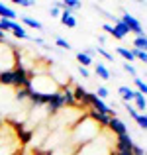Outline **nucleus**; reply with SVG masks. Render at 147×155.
Wrapping results in <instances>:
<instances>
[{"label": "nucleus", "instance_id": "nucleus-20", "mask_svg": "<svg viewBox=\"0 0 147 155\" xmlns=\"http://www.w3.org/2000/svg\"><path fill=\"white\" fill-rule=\"evenodd\" d=\"M55 45L61 47V49H65V51H71V49H73V45H71V43H69L65 38H55Z\"/></svg>", "mask_w": 147, "mask_h": 155}, {"label": "nucleus", "instance_id": "nucleus-9", "mask_svg": "<svg viewBox=\"0 0 147 155\" xmlns=\"http://www.w3.org/2000/svg\"><path fill=\"white\" fill-rule=\"evenodd\" d=\"M0 84H4V87H14V71H12V69L0 71Z\"/></svg>", "mask_w": 147, "mask_h": 155}, {"label": "nucleus", "instance_id": "nucleus-4", "mask_svg": "<svg viewBox=\"0 0 147 155\" xmlns=\"http://www.w3.org/2000/svg\"><path fill=\"white\" fill-rule=\"evenodd\" d=\"M129 35V28L126 26L122 20H118L116 24H114V31H112V38L118 39V41H122V39H126Z\"/></svg>", "mask_w": 147, "mask_h": 155}, {"label": "nucleus", "instance_id": "nucleus-13", "mask_svg": "<svg viewBox=\"0 0 147 155\" xmlns=\"http://www.w3.org/2000/svg\"><path fill=\"white\" fill-rule=\"evenodd\" d=\"M133 102H136V106H137V110H139V114H143V112H147V96H143V94H139V92L136 91V98H133Z\"/></svg>", "mask_w": 147, "mask_h": 155}, {"label": "nucleus", "instance_id": "nucleus-32", "mask_svg": "<svg viewBox=\"0 0 147 155\" xmlns=\"http://www.w3.org/2000/svg\"><path fill=\"white\" fill-rule=\"evenodd\" d=\"M79 75L83 77V79H88V77H90V73H88V69H84V67H79Z\"/></svg>", "mask_w": 147, "mask_h": 155}, {"label": "nucleus", "instance_id": "nucleus-8", "mask_svg": "<svg viewBox=\"0 0 147 155\" xmlns=\"http://www.w3.org/2000/svg\"><path fill=\"white\" fill-rule=\"evenodd\" d=\"M10 31H12V35H14L16 39H30V35L26 34L24 26H20L18 22H12L10 24Z\"/></svg>", "mask_w": 147, "mask_h": 155}, {"label": "nucleus", "instance_id": "nucleus-3", "mask_svg": "<svg viewBox=\"0 0 147 155\" xmlns=\"http://www.w3.org/2000/svg\"><path fill=\"white\" fill-rule=\"evenodd\" d=\"M108 130L114 134V136H124V134H129V132H128V126H126V122L122 120V118H118V116H112V118H110Z\"/></svg>", "mask_w": 147, "mask_h": 155}, {"label": "nucleus", "instance_id": "nucleus-10", "mask_svg": "<svg viewBox=\"0 0 147 155\" xmlns=\"http://www.w3.org/2000/svg\"><path fill=\"white\" fill-rule=\"evenodd\" d=\"M0 18H4V20H12V22H14V20L18 18V14H16V10H12L10 6H6V4L0 2Z\"/></svg>", "mask_w": 147, "mask_h": 155}, {"label": "nucleus", "instance_id": "nucleus-6", "mask_svg": "<svg viewBox=\"0 0 147 155\" xmlns=\"http://www.w3.org/2000/svg\"><path fill=\"white\" fill-rule=\"evenodd\" d=\"M59 18H61V24H63L65 28H77V18L71 10H61Z\"/></svg>", "mask_w": 147, "mask_h": 155}, {"label": "nucleus", "instance_id": "nucleus-25", "mask_svg": "<svg viewBox=\"0 0 147 155\" xmlns=\"http://www.w3.org/2000/svg\"><path fill=\"white\" fill-rule=\"evenodd\" d=\"M14 96H16V100H18V102H24V100H28V92L24 91V88H18Z\"/></svg>", "mask_w": 147, "mask_h": 155}, {"label": "nucleus", "instance_id": "nucleus-16", "mask_svg": "<svg viewBox=\"0 0 147 155\" xmlns=\"http://www.w3.org/2000/svg\"><path fill=\"white\" fill-rule=\"evenodd\" d=\"M133 49L147 51V34H143V35H137V38L133 39Z\"/></svg>", "mask_w": 147, "mask_h": 155}, {"label": "nucleus", "instance_id": "nucleus-26", "mask_svg": "<svg viewBox=\"0 0 147 155\" xmlns=\"http://www.w3.org/2000/svg\"><path fill=\"white\" fill-rule=\"evenodd\" d=\"M94 51H98V53H100V55H102V57H104V59H106V61H110V63H114V57H112V55H110V53H108V51H106V49H104V47H96V49H94Z\"/></svg>", "mask_w": 147, "mask_h": 155}, {"label": "nucleus", "instance_id": "nucleus-19", "mask_svg": "<svg viewBox=\"0 0 147 155\" xmlns=\"http://www.w3.org/2000/svg\"><path fill=\"white\" fill-rule=\"evenodd\" d=\"M133 84L137 87V92H139V94L147 96V83H145L143 79H139V77H136V79H133Z\"/></svg>", "mask_w": 147, "mask_h": 155}, {"label": "nucleus", "instance_id": "nucleus-34", "mask_svg": "<svg viewBox=\"0 0 147 155\" xmlns=\"http://www.w3.org/2000/svg\"><path fill=\"white\" fill-rule=\"evenodd\" d=\"M6 41V34H4V31H0V43H4Z\"/></svg>", "mask_w": 147, "mask_h": 155}, {"label": "nucleus", "instance_id": "nucleus-23", "mask_svg": "<svg viewBox=\"0 0 147 155\" xmlns=\"http://www.w3.org/2000/svg\"><path fill=\"white\" fill-rule=\"evenodd\" d=\"M122 67H124V71H126V73H128V75H129V77H133V79H136V77H137V69H136V67H133V65H132V63H124V65H122Z\"/></svg>", "mask_w": 147, "mask_h": 155}, {"label": "nucleus", "instance_id": "nucleus-27", "mask_svg": "<svg viewBox=\"0 0 147 155\" xmlns=\"http://www.w3.org/2000/svg\"><path fill=\"white\" fill-rule=\"evenodd\" d=\"M126 110H128V112H129V116H132V118H133V120H136V118H137V116H139V112H137V110H136V108H133V106H132V104H126Z\"/></svg>", "mask_w": 147, "mask_h": 155}, {"label": "nucleus", "instance_id": "nucleus-21", "mask_svg": "<svg viewBox=\"0 0 147 155\" xmlns=\"http://www.w3.org/2000/svg\"><path fill=\"white\" fill-rule=\"evenodd\" d=\"M49 16H51V18H59V16H61V2H53V4H51Z\"/></svg>", "mask_w": 147, "mask_h": 155}, {"label": "nucleus", "instance_id": "nucleus-11", "mask_svg": "<svg viewBox=\"0 0 147 155\" xmlns=\"http://www.w3.org/2000/svg\"><path fill=\"white\" fill-rule=\"evenodd\" d=\"M94 73L100 77L102 81H110V79H112V75H110V71L106 69L104 63H96V65H94Z\"/></svg>", "mask_w": 147, "mask_h": 155}, {"label": "nucleus", "instance_id": "nucleus-1", "mask_svg": "<svg viewBox=\"0 0 147 155\" xmlns=\"http://www.w3.org/2000/svg\"><path fill=\"white\" fill-rule=\"evenodd\" d=\"M120 20L129 28V34H136V38H137V35H143V34H145V30H143V26H141V22L136 18V16H132L129 12H124V14L120 16Z\"/></svg>", "mask_w": 147, "mask_h": 155}, {"label": "nucleus", "instance_id": "nucleus-5", "mask_svg": "<svg viewBox=\"0 0 147 155\" xmlns=\"http://www.w3.org/2000/svg\"><path fill=\"white\" fill-rule=\"evenodd\" d=\"M61 94H63V100H65V108H75L77 106V100L75 96H73V88H69L67 84L65 87H61Z\"/></svg>", "mask_w": 147, "mask_h": 155}, {"label": "nucleus", "instance_id": "nucleus-17", "mask_svg": "<svg viewBox=\"0 0 147 155\" xmlns=\"http://www.w3.org/2000/svg\"><path fill=\"white\" fill-rule=\"evenodd\" d=\"M118 55H122L124 57V63H132V61H136V57H133V53L132 49H128V47H118L116 49Z\"/></svg>", "mask_w": 147, "mask_h": 155}, {"label": "nucleus", "instance_id": "nucleus-7", "mask_svg": "<svg viewBox=\"0 0 147 155\" xmlns=\"http://www.w3.org/2000/svg\"><path fill=\"white\" fill-rule=\"evenodd\" d=\"M118 94L122 96V100H124V102H133V98H136V91H133V88H129V87H124V84H122V87H118Z\"/></svg>", "mask_w": 147, "mask_h": 155}, {"label": "nucleus", "instance_id": "nucleus-12", "mask_svg": "<svg viewBox=\"0 0 147 155\" xmlns=\"http://www.w3.org/2000/svg\"><path fill=\"white\" fill-rule=\"evenodd\" d=\"M75 57H77V63H79V67H84V69H88V67L92 65V57H88L84 51H79Z\"/></svg>", "mask_w": 147, "mask_h": 155}, {"label": "nucleus", "instance_id": "nucleus-15", "mask_svg": "<svg viewBox=\"0 0 147 155\" xmlns=\"http://www.w3.org/2000/svg\"><path fill=\"white\" fill-rule=\"evenodd\" d=\"M22 22L26 24V26H30L31 30H39V31L43 30V24L39 22V20H35V18H30V16H24V18H22Z\"/></svg>", "mask_w": 147, "mask_h": 155}, {"label": "nucleus", "instance_id": "nucleus-28", "mask_svg": "<svg viewBox=\"0 0 147 155\" xmlns=\"http://www.w3.org/2000/svg\"><path fill=\"white\" fill-rule=\"evenodd\" d=\"M16 4H18V6H22V8H31V6H34V2H31V0H16Z\"/></svg>", "mask_w": 147, "mask_h": 155}, {"label": "nucleus", "instance_id": "nucleus-29", "mask_svg": "<svg viewBox=\"0 0 147 155\" xmlns=\"http://www.w3.org/2000/svg\"><path fill=\"white\" fill-rule=\"evenodd\" d=\"M34 41L38 43V45H41L43 49H51V45H47V43H45V39H43V38H34Z\"/></svg>", "mask_w": 147, "mask_h": 155}, {"label": "nucleus", "instance_id": "nucleus-2", "mask_svg": "<svg viewBox=\"0 0 147 155\" xmlns=\"http://www.w3.org/2000/svg\"><path fill=\"white\" fill-rule=\"evenodd\" d=\"M65 108V100H63V94H61L59 91H55V92H51V96H49V102L45 104V110H47V114H57L59 110H63Z\"/></svg>", "mask_w": 147, "mask_h": 155}, {"label": "nucleus", "instance_id": "nucleus-30", "mask_svg": "<svg viewBox=\"0 0 147 155\" xmlns=\"http://www.w3.org/2000/svg\"><path fill=\"white\" fill-rule=\"evenodd\" d=\"M133 155H147V151H145V149L143 147H141V145H133Z\"/></svg>", "mask_w": 147, "mask_h": 155}, {"label": "nucleus", "instance_id": "nucleus-14", "mask_svg": "<svg viewBox=\"0 0 147 155\" xmlns=\"http://www.w3.org/2000/svg\"><path fill=\"white\" fill-rule=\"evenodd\" d=\"M73 96H75L77 104H79V102H83V100H84V96H87V88H84L83 84H75V87H73Z\"/></svg>", "mask_w": 147, "mask_h": 155}, {"label": "nucleus", "instance_id": "nucleus-31", "mask_svg": "<svg viewBox=\"0 0 147 155\" xmlns=\"http://www.w3.org/2000/svg\"><path fill=\"white\" fill-rule=\"evenodd\" d=\"M102 30H104L106 34H110V35H112V31H114V26H112V24H108V22H104V24H102Z\"/></svg>", "mask_w": 147, "mask_h": 155}, {"label": "nucleus", "instance_id": "nucleus-33", "mask_svg": "<svg viewBox=\"0 0 147 155\" xmlns=\"http://www.w3.org/2000/svg\"><path fill=\"white\" fill-rule=\"evenodd\" d=\"M98 43H100V47L106 45V35H98Z\"/></svg>", "mask_w": 147, "mask_h": 155}, {"label": "nucleus", "instance_id": "nucleus-24", "mask_svg": "<svg viewBox=\"0 0 147 155\" xmlns=\"http://www.w3.org/2000/svg\"><path fill=\"white\" fill-rule=\"evenodd\" d=\"M94 94L98 96V98H102V100H106V98H108V94H110V92H108V88H106V87H98V88H96V92H94Z\"/></svg>", "mask_w": 147, "mask_h": 155}, {"label": "nucleus", "instance_id": "nucleus-22", "mask_svg": "<svg viewBox=\"0 0 147 155\" xmlns=\"http://www.w3.org/2000/svg\"><path fill=\"white\" fill-rule=\"evenodd\" d=\"M132 53H133V57H136V59H139L141 63L147 65V51H139V49H133V47H132Z\"/></svg>", "mask_w": 147, "mask_h": 155}, {"label": "nucleus", "instance_id": "nucleus-18", "mask_svg": "<svg viewBox=\"0 0 147 155\" xmlns=\"http://www.w3.org/2000/svg\"><path fill=\"white\" fill-rule=\"evenodd\" d=\"M83 4L79 2V0H65V2H61V10H71L75 12L77 8H80Z\"/></svg>", "mask_w": 147, "mask_h": 155}]
</instances>
